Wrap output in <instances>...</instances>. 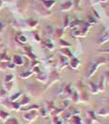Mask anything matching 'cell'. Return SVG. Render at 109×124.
Instances as JSON below:
<instances>
[{"label":"cell","mask_w":109,"mask_h":124,"mask_svg":"<svg viewBox=\"0 0 109 124\" xmlns=\"http://www.w3.org/2000/svg\"><path fill=\"white\" fill-rule=\"evenodd\" d=\"M19 41L21 43H26V37H25V36H20L19 37Z\"/></svg>","instance_id":"cell-14"},{"label":"cell","mask_w":109,"mask_h":124,"mask_svg":"<svg viewBox=\"0 0 109 124\" xmlns=\"http://www.w3.org/2000/svg\"><path fill=\"white\" fill-rule=\"evenodd\" d=\"M96 116H109V108L107 107H103L102 109L98 110L96 112Z\"/></svg>","instance_id":"cell-3"},{"label":"cell","mask_w":109,"mask_h":124,"mask_svg":"<svg viewBox=\"0 0 109 124\" xmlns=\"http://www.w3.org/2000/svg\"><path fill=\"white\" fill-rule=\"evenodd\" d=\"M38 116H39V112L37 110H32V111H28L26 114L24 115L23 117L27 123H31L33 120H35L37 118Z\"/></svg>","instance_id":"cell-1"},{"label":"cell","mask_w":109,"mask_h":124,"mask_svg":"<svg viewBox=\"0 0 109 124\" xmlns=\"http://www.w3.org/2000/svg\"><path fill=\"white\" fill-rule=\"evenodd\" d=\"M12 78H13V76H12V75H9V76H6V77H5V81H6V82H10Z\"/></svg>","instance_id":"cell-13"},{"label":"cell","mask_w":109,"mask_h":124,"mask_svg":"<svg viewBox=\"0 0 109 124\" xmlns=\"http://www.w3.org/2000/svg\"><path fill=\"white\" fill-rule=\"evenodd\" d=\"M14 62H15L16 64L21 65V64L23 63V60H22V58H21L20 56H14Z\"/></svg>","instance_id":"cell-9"},{"label":"cell","mask_w":109,"mask_h":124,"mask_svg":"<svg viewBox=\"0 0 109 124\" xmlns=\"http://www.w3.org/2000/svg\"><path fill=\"white\" fill-rule=\"evenodd\" d=\"M67 122H68V124H84L82 118L80 117L78 115L71 116V117H69Z\"/></svg>","instance_id":"cell-2"},{"label":"cell","mask_w":109,"mask_h":124,"mask_svg":"<svg viewBox=\"0 0 109 124\" xmlns=\"http://www.w3.org/2000/svg\"><path fill=\"white\" fill-rule=\"evenodd\" d=\"M9 116H10V114H9V113H7V112H5V111H3V110H0V118H1L2 120L6 121Z\"/></svg>","instance_id":"cell-5"},{"label":"cell","mask_w":109,"mask_h":124,"mask_svg":"<svg viewBox=\"0 0 109 124\" xmlns=\"http://www.w3.org/2000/svg\"><path fill=\"white\" fill-rule=\"evenodd\" d=\"M5 124H20L18 119L15 118V117H10V118H8L6 121H5Z\"/></svg>","instance_id":"cell-6"},{"label":"cell","mask_w":109,"mask_h":124,"mask_svg":"<svg viewBox=\"0 0 109 124\" xmlns=\"http://www.w3.org/2000/svg\"><path fill=\"white\" fill-rule=\"evenodd\" d=\"M87 114H88V116H89L88 117H89V119H91L92 121H93V120H97V116H96V113H94L93 111H89Z\"/></svg>","instance_id":"cell-7"},{"label":"cell","mask_w":109,"mask_h":124,"mask_svg":"<svg viewBox=\"0 0 109 124\" xmlns=\"http://www.w3.org/2000/svg\"><path fill=\"white\" fill-rule=\"evenodd\" d=\"M29 101H30L29 98H28V97H26V96H25V97H24V100L20 102L21 106H22V105H25V104H28L29 103Z\"/></svg>","instance_id":"cell-10"},{"label":"cell","mask_w":109,"mask_h":124,"mask_svg":"<svg viewBox=\"0 0 109 124\" xmlns=\"http://www.w3.org/2000/svg\"><path fill=\"white\" fill-rule=\"evenodd\" d=\"M47 114H48V111L45 108H40V110H39V115L42 116H45Z\"/></svg>","instance_id":"cell-11"},{"label":"cell","mask_w":109,"mask_h":124,"mask_svg":"<svg viewBox=\"0 0 109 124\" xmlns=\"http://www.w3.org/2000/svg\"><path fill=\"white\" fill-rule=\"evenodd\" d=\"M52 122H53V124H63V119L58 116H55L52 118Z\"/></svg>","instance_id":"cell-4"},{"label":"cell","mask_w":109,"mask_h":124,"mask_svg":"<svg viewBox=\"0 0 109 124\" xmlns=\"http://www.w3.org/2000/svg\"><path fill=\"white\" fill-rule=\"evenodd\" d=\"M20 95H21L20 93H16V94H14V96H12V97H10V101H12V102H13V101H15V100H16L17 98H19V97H20Z\"/></svg>","instance_id":"cell-12"},{"label":"cell","mask_w":109,"mask_h":124,"mask_svg":"<svg viewBox=\"0 0 109 124\" xmlns=\"http://www.w3.org/2000/svg\"><path fill=\"white\" fill-rule=\"evenodd\" d=\"M11 107H12V109H14V110H16V111H19L21 108V104L18 103V102H11Z\"/></svg>","instance_id":"cell-8"}]
</instances>
